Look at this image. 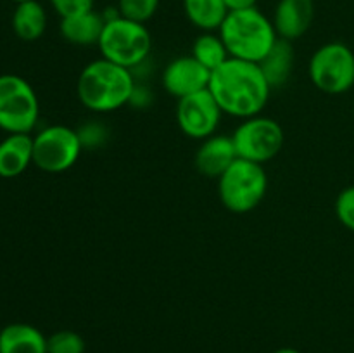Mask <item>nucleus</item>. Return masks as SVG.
Segmentation results:
<instances>
[{
    "label": "nucleus",
    "instance_id": "1",
    "mask_svg": "<svg viewBox=\"0 0 354 353\" xmlns=\"http://www.w3.org/2000/svg\"><path fill=\"white\" fill-rule=\"evenodd\" d=\"M207 90L223 114L248 120L261 114L268 104L272 87L258 62L230 57L211 73Z\"/></svg>",
    "mask_w": 354,
    "mask_h": 353
},
{
    "label": "nucleus",
    "instance_id": "2",
    "mask_svg": "<svg viewBox=\"0 0 354 353\" xmlns=\"http://www.w3.org/2000/svg\"><path fill=\"white\" fill-rule=\"evenodd\" d=\"M133 73L100 57L82 69L76 82V96L92 113H113L130 104L135 92Z\"/></svg>",
    "mask_w": 354,
    "mask_h": 353
},
{
    "label": "nucleus",
    "instance_id": "3",
    "mask_svg": "<svg viewBox=\"0 0 354 353\" xmlns=\"http://www.w3.org/2000/svg\"><path fill=\"white\" fill-rule=\"evenodd\" d=\"M218 33L230 57L258 64L279 40L272 19L258 7L230 10Z\"/></svg>",
    "mask_w": 354,
    "mask_h": 353
},
{
    "label": "nucleus",
    "instance_id": "4",
    "mask_svg": "<svg viewBox=\"0 0 354 353\" xmlns=\"http://www.w3.org/2000/svg\"><path fill=\"white\" fill-rule=\"evenodd\" d=\"M268 190V175L259 163L237 158L218 179V196L228 211L249 213L263 203Z\"/></svg>",
    "mask_w": 354,
    "mask_h": 353
},
{
    "label": "nucleus",
    "instance_id": "5",
    "mask_svg": "<svg viewBox=\"0 0 354 353\" xmlns=\"http://www.w3.org/2000/svg\"><path fill=\"white\" fill-rule=\"evenodd\" d=\"M97 47L100 57L131 71L151 55L152 37L145 24L118 16L106 21Z\"/></svg>",
    "mask_w": 354,
    "mask_h": 353
},
{
    "label": "nucleus",
    "instance_id": "6",
    "mask_svg": "<svg viewBox=\"0 0 354 353\" xmlns=\"http://www.w3.org/2000/svg\"><path fill=\"white\" fill-rule=\"evenodd\" d=\"M40 118L37 92L23 76L0 75V130L31 134Z\"/></svg>",
    "mask_w": 354,
    "mask_h": 353
},
{
    "label": "nucleus",
    "instance_id": "7",
    "mask_svg": "<svg viewBox=\"0 0 354 353\" xmlns=\"http://www.w3.org/2000/svg\"><path fill=\"white\" fill-rule=\"evenodd\" d=\"M311 83L320 92L341 96L354 87V52L342 42H328L313 52L308 64Z\"/></svg>",
    "mask_w": 354,
    "mask_h": 353
},
{
    "label": "nucleus",
    "instance_id": "8",
    "mask_svg": "<svg viewBox=\"0 0 354 353\" xmlns=\"http://www.w3.org/2000/svg\"><path fill=\"white\" fill-rule=\"evenodd\" d=\"M230 137L239 158L259 165H265L279 156L286 141L282 125L263 114L242 120Z\"/></svg>",
    "mask_w": 354,
    "mask_h": 353
},
{
    "label": "nucleus",
    "instance_id": "9",
    "mask_svg": "<svg viewBox=\"0 0 354 353\" xmlns=\"http://www.w3.org/2000/svg\"><path fill=\"white\" fill-rule=\"evenodd\" d=\"M82 151L78 130L66 125H50L33 135V165L45 173L73 168Z\"/></svg>",
    "mask_w": 354,
    "mask_h": 353
},
{
    "label": "nucleus",
    "instance_id": "10",
    "mask_svg": "<svg viewBox=\"0 0 354 353\" xmlns=\"http://www.w3.org/2000/svg\"><path fill=\"white\" fill-rule=\"evenodd\" d=\"M223 111L220 109L209 90L187 96L176 102V123L187 137L204 141L216 134Z\"/></svg>",
    "mask_w": 354,
    "mask_h": 353
},
{
    "label": "nucleus",
    "instance_id": "11",
    "mask_svg": "<svg viewBox=\"0 0 354 353\" xmlns=\"http://www.w3.org/2000/svg\"><path fill=\"white\" fill-rule=\"evenodd\" d=\"M211 71L192 55H180L166 64L162 71V87L176 100L206 90L209 87Z\"/></svg>",
    "mask_w": 354,
    "mask_h": 353
},
{
    "label": "nucleus",
    "instance_id": "12",
    "mask_svg": "<svg viewBox=\"0 0 354 353\" xmlns=\"http://www.w3.org/2000/svg\"><path fill=\"white\" fill-rule=\"evenodd\" d=\"M315 19L313 0H279L272 23L279 38L294 42L308 33Z\"/></svg>",
    "mask_w": 354,
    "mask_h": 353
},
{
    "label": "nucleus",
    "instance_id": "13",
    "mask_svg": "<svg viewBox=\"0 0 354 353\" xmlns=\"http://www.w3.org/2000/svg\"><path fill=\"white\" fill-rule=\"evenodd\" d=\"M237 158V151L230 135L214 134L201 141L196 152V168L203 176L220 179Z\"/></svg>",
    "mask_w": 354,
    "mask_h": 353
},
{
    "label": "nucleus",
    "instance_id": "14",
    "mask_svg": "<svg viewBox=\"0 0 354 353\" xmlns=\"http://www.w3.org/2000/svg\"><path fill=\"white\" fill-rule=\"evenodd\" d=\"M30 165H33L31 134H7V137L0 141V176H19Z\"/></svg>",
    "mask_w": 354,
    "mask_h": 353
},
{
    "label": "nucleus",
    "instance_id": "15",
    "mask_svg": "<svg viewBox=\"0 0 354 353\" xmlns=\"http://www.w3.org/2000/svg\"><path fill=\"white\" fill-rule=\"evenodd\" d=\"M104 24H106V19L102 17V14L97 10H88V12L76 14V16L61 17L59 31L68 44L90 47V45L99 44Z\"/></svg>",
    "mask_w": 354,
    "mask_h": 353
},
{
    "label": "nucleus",
    "instance_id": "16",
    "mask_svg": "<svg viewBox=\"0 0 354 353\" xmlns=\"http://www.w3.org/2000/svg\"><path fill=\"white\" fill-rule=\"evenodd\" d=\"M0 353H47V336L26 322L0 329Z\"/></svg>",
    "mask_w": 354,
    "mask_h": 353
},
{
    "label": "nucleus",
    "instance_id": "17",
    "mask_svg": "<svg viewBox=\"0 0 354 353\" xmlns=\"http://www.w3.org/2000/svg\"><path fill=\"white\" fill-rule=\"evenodd\" d=\"M10 24L19 40L37 42L47 30V10L38 0L16 3Z\"/></svg>",
    "mask_w": 354,
    "mask_h": 353
},
{
    "label": "nucleus",
    "instance_id": "18",
    "mask_svg": "<svg viewBox=\"0 0 354 353\" xmlns=\"http://www.w3.org/2000/svg\"><path fill=\"white\" fill-rule=\"evenodd\" d=\"M259 68H261L263 75L268 80L272 89H279V87L286 85L294 69L292 42L279 38L272 47V51L259 62Z\"/></svg>",
    "mask_w": 354,
    "mask_h": 353
},
{
    "label": "nucleus",
    "instance_id": "19",
    "mask_svg": "<svg viewBox=\"0 0 354 353\" xmlns=\"http://www.w3.org/2000/svg\"><path fill=\"white\" fill-rule=\"evenodd\" d=\"M187 19L203 31H218L230 12L225 0H183Z\"/></svg>",
    "mask_w": 354,
    "mask_h": 353
},
{
    "label": "nucleus",
    "instance_id": "20",
    "mask_svg": "<svg viewBox=\"0 0 354 353\" xmlns=\"http://www.w3.org/2000/svg\"><path fill=\"white\" fill-rule=\"evenodd\" d=\"M190 55L197 59L211 73L230 59V54H228L227 47H225V42L221 40L220 33H214V31H203L194 40L192 54Z\"/></svg>",
    "mask_w": 354,
    "mask_h": 353
},
{
    "label": "nucleus",
    "instance_id": "21",
    "mask_svg": "<svg viewBox=\"0 0 354 353\" xmlns=\"http://www.w3.org/2000/svg\"><path fill=\"white\" fill-rule=\"evenodd\" d=\"M116 7L127 19L145 24L158 12L159 0H118Z\"/></svg>",
    "mask_w": 354,
    "mask_h": 353
},
{
    "label": "nucleus",
    "instance_id": "22",
    "mask_svg": "<svg viewBox=\"0 0 354 353\" xmlns=\"http://www.w3.org/2000/svg\"><path fill=\"white\" fill-rule=\"evenodd\" d=\"M47 353H85V339L78 332L62 329L47 338Z\"/></svg>",
    "mask_w": 354,
    "mask_h": 353
},
{
    "label": "nucleus",
    "instance_id": "23",
    "mask_svg": "<svg viewBox=\"0 0 354 353\" xmlns=\"http://www.w3.org/2000/svg\"><path fill=\"white\" fill-rule=\"evenodd\" d=\"M335 217L339 224L354 232V185H348L335 197Z\"/></svg>",
    "mask_w": 354,
    "mask_h": 353
},
{
    "label": "nucleus",
    "instance_id": "24",
    "mask_svg": "<svg viewBox=\"0 0 354 353\" xmlns=\"http://www.w3.org/2000/svg\"><path fill=\"white\" fill-rule=\"evenodd\" d=\"M50 6L54 7L59 17H69L93 10L95 0H50Z\"/></svg>",
    "mask_w": 354,
    "mask_h": 353
},
{
    "label": "nucleus",
    "instance_id": "25",
    "mask_svg": "<svg viewBox=\"0 0 354 353\" xmlns=\"http://www.w3.org/2000/svg\"><path fill=\"white\" fill-rule=\"evenodd\" d=\"M78 135H80V141H82L83 144V149H85V147H93V145L97 147V145L102 144V141L106 138L107 134L100 125L90 123V125H85L83 128H80Z\"/></svg>",
    "mask_w": 354,
    "mask_h": 353
},
{
    "label": "nucleus",
    "instance_id": "26",
    "mask_svg": "<svg viewBox=\"0 0 354 353\" xmlns=\"http://www.w3.org/2000/svg\"><path fill=\"white\" fill-rule=\"evenodd\" d=\"M259 0H225L228 10H244L251 7H258Z\"/></svg>",
    "mask_w": 354,
    "mask_h": 353
},
{
    "label": "nucleus",
    "instance_id": "27",
    "mask_svg": "<svg viewBox=\"0 0 354 353\" xmlns=\"http://www.w3.org/2000/svg\"><path fill=\"white\" fill-rule=\"evenodd\" d=\"M273 353H301V352H299V350H296V348H290V346H283V348L275 350Z\"/></svg>",
    "mask_w": 354,
    "mask_h": 353
},
{
    "label": "nucleus",
    "instance_id": "28",
    "mask_svg": "<svg viewBox=\"0 0 354 353\" xmlns=\"http://www.w3.org/2000/svg\"><path fill=\"white\" fill-rule=\"evenodd\" d=\"M10 2H14V3H23V2H28V0H10Z\"/></svg>",
    "mask_w": 354,
    "mask_h": 353
}]
</instances>
